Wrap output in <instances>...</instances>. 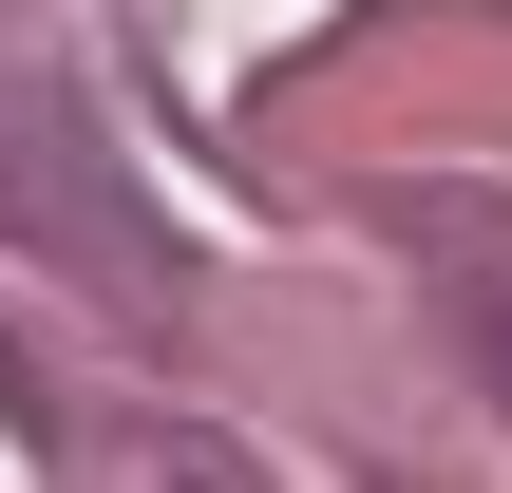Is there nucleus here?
I'll return each instance as SVG.
<instances>
[{"label":"nucleus","instance_id":"1","mask_svg":"<svg viewBox=\"0 0 512 493\" xmlns=\"http://www.w3.org/2000/svg\"><path fill=\"white\" fill-rule=\"evenodd\" d=\"M494 399H512V323H494Z\"/></svg>","mask_w":512,"mask_h":493}]
</instances>
